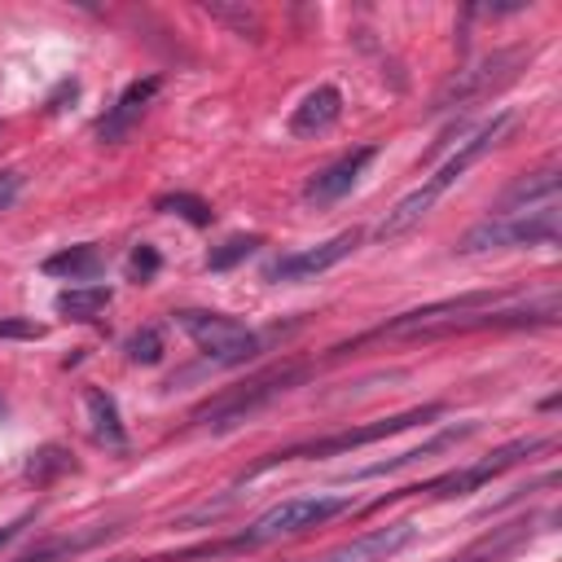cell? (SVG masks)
I'll use <instances>...</instances> for the list:
<instances>
[{"label":"cell","instance_id":"obj_1","mask_svg":"<svg viewBox=\"0 0 562 562\" xmlns=\"http://www.w3.org/2000/svg\"><path fill=\"white\" fill-rule=\"evenodd\" d=\"M514 123H518V119L505 110V114H496L492 123H483L474 136H465V140L457 145V154H448V158H443V162H439L413 193H404V198L386 211V220L378 224V237H382V241H395V237H404L413 224H422V220L435 211V202H439V198H443V193H448V189H452V184H457L483 154H492V149L509 136Z\"/></svg>","mask_w":562,"mask_h":562},{"label":"cell","instance_id":"obj_2","mask_svg":"<svg viewBox=\"0 0 562 562\" xmlns=\"http://www.w3.org/2000/svg\"><path fill=\"white\" fill-rule=\"evenodd\" d=\"M443 413V404H422V408H404V413H391V417H378V422H364V426H347V430H334L325 439H307V443H294V448H277L268 457H259L241 479H255L281 461H303V457H342V452H356V448H369L378 439H391L400 430H413V426H426Z\"/></svg>","mask_w":562,"mask_h":562},{"label":"cell","instance_id":"obj_3","mask_svg":"<svg viewBox=\"0 0 562 562\" xmlns=\"http://www.w3.org/2000/svg\"><path fill=\"white\" fill-rule=\"evenodd\" d=\"M558 241V202L518 211V215H487L461 237V255L479 250H505V246H553Z\"/></svg>","mask_w":562,"mask_h":562},{"label":"cell","instance_id":"obj_4","mask_svg":"<svg viewBox=\"0 0 562 562\" xmlns=\"http://www.w3.org/2000/svg\"><path fill=\"white\" fill-rule=\"evenodd\" d=\"M347 509H351V496H321V492L316 496H290V501H277L272 509H263L237 540L246 549H259L268 540H281V536H299L307 527H321V522H329V518H338Z\"/></svg>","mask_w":562,"mask_h":562},{"label":"cell","instance_id":"obj_5","mask_svg":"<svg viewBox=\"0 0 562 562\" xmlns=\"http://www.w3.org/2000/svg\"><path fill=\"white\" fill-rule=\"evenodd\" d=\"M206 360L215 364H246L250 356H259V334L246 329L241 321L224 316V312H202V307H184L171 316Z\"/></svg>","mask_w":562,"mask_h":562},{"label":"cell","instance_id":"obj_6","mask_svg":"<svg viewBox=\"0 0 562 562\" xmlns=\"http://www.w3.org/2000/svg\"><path fill=\"white\" fill-rule=\"evenodd\" d=\"M303 378H307V364L272 369V373H263V378H255V382H246V386H237V391H224V395H215L211 404H202V408L193 413V422H202V426H211V430H233V426H241L250 413H259L268 400H277L281 391H290V386L303 382Z\"/></svg>","mask_w":562,"mask_h":562},{"label":"cell","instance_id":"obj_7","mask_svg":"<svg viewBox=\"0 0 562 562\" xmlns=\"http://www.w3.org/2000/svg\"><path fill=\"white\" fill-rule=\"evenodd\" d=\"M549 443H553L549 435H527V439L501 443L496 452H487L483 461H474V465H465V470H448V474H439V479H430V483H417V487H404V492H391V496H417V492H426V496H465V492H479L483 483H492L496 474L514 470V465L527 461L531 452H544Z\"/></svg>","mask_w":562,"mask_h":562},{"label":"cell","instance_id":"obj_8","mask_svg":"<svg viewBox=\"0 0 562 562\" xmlns=\"http://www.w3.org/2000/svg\"><path fill=\"white\" fill-rule=\"evenodd\" d=\"M527 57H531V48H496V53L479 57L474 66L457 70V75L443 83V92L435 97V110H457V105H470V101L496 92L501 83H509V79L518 75V66H522Z\"/></svg>","mask_w":562,"mask_h":562},{"label":"cell","instance_id":"obj_9","mask_svg":"<svg viewBox=\"0 0 562 562\" xmlns=\"http://www.w3.org/2000/svg\"><path fill=\"white\" fill-rule=\"evenodd\" d=\"M356 246H360V228H347V233H338V237H329V241H321V246L290 250V255L272 259V263L263 268V281H272V285H281V281H312V277L329 272L334 263H342Z\"/></svg>","mask_w":562,"mask_h":562},{"label":"cell","instance_id":"obj_10","mask_svg":"<svg viewBox=\"0 0 562 562\" xmlns=\"http://www.w3.org/2000/svg\"><path fill=\"white\" fill-rule=\"evenodd\" d=\"M413 540H417V522L400 518V522L360 531L356 540H347V544H338V549H329V553H321V558H312V562H386V558H395L400 549H408Z\"/></svg>","mask_w":562,"mask_h":562},{"label":"cell","instance_id":"obj_11","mask_svg":"<svg viewBox=\"0 0 562 562\" xmlns=\"http://www.w3.org/2000/svg\"><path fill=\"white\" fill-rule=\"evenodd\" d=\"M373 158H378V145H360V149L334 158L329 167H321V171L303 184V202H307V206H334L338 198H347V193L356 189V180L364 176V167H369Z\"/></svg>","mask_w":562,"mask_h":562},{"label":"cell","instance_id":"obj_12","mask_svg":"<svg viewBox=\"0 0 562 562\" xmlns=\"http://www.w3.org/2000/svg\"><path fill=\"white\" fill-rule=\"evenodd\" d=\"M158 88H162V79L158 75H145V79H136V83H127L123 88V97L97 119V140H123L132 127H136V119L145 114V105L158 97Z\"/></svg>","mask_w":562,"mask_h":562},{"label":"cell","instance_id":"obj_13","mask_svg":"<svg viewBox=\"0 0 562 562\" xmlns=\"http://www.w3.org/2000/svg\"><path fill=\"white\" fill-rule=\"evenodd\" d=\"M536 531H540L536 518H514V522H505V527L483 531L474 544H465L461 553H452V558H443V562H509Z\"/></svg>","mask_w":562,"mask_h":562},{"label":"cell","instance_id":"obj_14","mask_svg":"<svg viewBox=\"0 0 562 562\" xmlns=\"http://www.w3.org/2000/svg\"><path fill=\"white\" fill-rule=\"evenodd\" d=\"M549 202H558V158H549L544 167L518 176V180L501 193L496 215H518V211H536V206H549Z\"/></svg>","mask_w":562,"mask_h":562},{"label":"cell","instance_id":"obj_15","mask_svg":"<svg viewBox=\"0 0 562 562\" xmlns=\"http://www.w3.org/2000/svg\"><path fill=\"white\" fill-rule=\"evenodd\" d=\"M338 119H342V92H338L334 83H321V88H312V92L294 105V114H290V136H321V132H329Z\"/></svg>","mask_w":562,"mask_h":562},{"label":"cell","instance_id":"obj_16","mask_svg":"<svg viewBox=\"0 0 562 562\" xmlns=\"http://www.w3.org/2000/svg\"><path fill=\"white\" fill-rule=\"evenodd\" d=\"M83 413H88V435L101 443V448H114L123 452L127 448V430H123V417H119V400L101 386H88L83 391Z\"/></svg>","mask_w":562,"mask_h":562},{"label":"cell","instance_id":"obj_17","mask_svg":"<svg viewBox=\"0 0 562 562\" xmlns=\"http://www.w3.org/2000/svg\"><path fill=\"white\" fill-rule=\"evenodd\" d=\"M479 430V422H461V426H448V430H439V435H430L422 448H408V452H400V457H386V461H373V465H364V470H356L351 479H378V474H391V470H400V465H417V461H426V457H435V452H448V448H457L461 439H470Z\"/></svg>","mask_w":562,"mask_h":562},{"label":"cell","instance_id":"obj_18","mask_svg":"<svg viewBox=\"0 0 562 562\" xmlns=\"http://www.w3.org/2000/svg\"><path fill=\"white\" fill-rule=\"evenodd\" d=\"M101 268H105V255H101L92 241L66 246V250H57V255L44 259V272H48V277H66V281H92Z\"/></svg>","mask_w":562,"mask_h":562},{"label":"cell","instance_id":"obj_19","mask_svg":"<svg viewBox=\"0 0 562 562\" xmlns=\"http://www.w3.org/2000/svg\"><path fill=\"white\" fill-rule=\"evenodd\" d=\"M119 527H92V531H75V536H57V540H48V544H40V549H31V553H22L18 562H70L75 553H83V549H92V544H101V540H110Z\"/></svg>","mask_w":562,"mask_h":562},{"label":"cell","instance_id":"obj_20","mask_svg":"<svg viewBox=\"0 0 562 562\" xmlns=\"http://www.w3.org/2000/svg\"><path fill=\"white\" fill-rule=\"evenodd\" d=\"M110 299H114L110 285H70V290H61V294L53 299V307H57L61 316H70V321H97V316L110 307Z\"/></svg>","mask_w":562,"mask_h":562},{"label":"cell","instance_id":"obj_21","mask_svg":"<svg viewBox=\"0 0 562 562\" xmlns=\"http://www.w3.org/2000/svg\"><path fill=\"white\" fill-rule=\"evenodd\" d=\"M154 211L180 215V220H189V224H198V228H206V224L215 220V211H211L202 198H193V193H162V198H154Z\"/></svg>","mask_w":562,"mask_h":562},{"label":"cell","instance_id":"obj_22","mask_svg":"<svg viewBox=\"0 0 562 562\" xmlns=\"http://www.w3.org/2000/svg\"><path fill=\"white\" fill-rule=\"evenodd\" d=\"M206 13L215 18V22H224V26H233L237 35H250V40H259V13L255 9H246V4H224V0H211L206 4Z\"/></svg>","mask_w":562,"mask_h":562},{"label":"cell","instance_id":"obj_23","mask_svg":"<svg viewBox=\"0 0 562 562\" xmlns=\"http://www.w3.org/2000/svg\"><path fill=\"white\" fill-rule=\"evenodd\" d=\"M123 351H127L132 364H158L162 351H167V347H162V329H158V325H140V329L123 342Z\"/></svg>","mask_w":562,"mask_h":562},{"label":"cell","instance_id":"obj_24","mask_svg":"<svg viewBox=\"0 0 562 562\" xmlns=\"http://www.w3.org/2000/svg\"><path fill=\"white\" fill-rule=\"evenodd\" d=\"M255 246H259V237H255V233H250V237H246V233H237V237L220 241V246L206 255V268H211V272H224V268L241 263L246 255H255Z\"/></svg>","mask_w":562,"mask_h":562},{"label":"cell","instance_id":"obj_25","mask_svg":"<svg viewBox=\"0 0 562 562\" xmlns=\"http://www.w3.org/2000/svg\"><path fill=\"white\" fill-rule=\"evenodd\" d=\"M66 470H75V461H70V452H61V448H40V452H31V461H26V474L35 479V483H48L53 474H66Z\"/></svg>","mask_w":562,"mask_h":562},{"label":"cell","instance_id":"obj_26","mask_svg":"<svg viewBox=\"0 0 562 562\" xmlns=\"http://www.w3.org/2000/svg\"><path fill=\"white\" fill-rule=\"evenodd\" d=\"M233 549H246V544L233 536V540L193 544V549H180V553H158V558H127V562H193V558H215V553H233Z\"/></svg>","mask_w":562,"mask_h":562},{"label":"cell","instance_id":"obj_27","mask_svg":"<svg viewBox=\"0 0 562 562\" xmlns=\"http://www.w3.org/2000/svg\"><path fill=\"white\" fill-rule=\"evenodd\" d=\"M158 263H162V259H158V250L140 241V246H136V250L127 255V277H132L136 285H145V281H154V272H158Z\"/></svg>","mask_w":562,"mask_h":562},{"label":"cell","instance_id":"obj_28","mask_svg":"<svg viewBox=\"0 0 562 562\" xmlns=\"http://www.w3.org/2000/svg\"><path fill=\"white\" fill-rule=\"evenodd\" d=\"M0 338H44V325H31V321H0Z\"/></svg>","mask_w":562,"mask_h":562},{"label":"cell","instance_id":"obj_29","mask_svg":"<svg viewBox=\"0 0 562 562\" xmlns=\"http://www.w3.org/2000/svg\"><path fill=\"white\" fill-rule=\"evenodd\" d=\"M18 193H22V176H18V171H0V211L13 206Z\"/></svg>","mask_w":562,"mask_h":562},{"label":"cell","instance_id":"obj_30","mask_svg":"<svg viewBox=\"0 0 562 562\" xmlns=\"http://www.w3.org/2000/svg\"><path fill=\"white\" fill-rule=\"evenodd\" d=\"M26 522H31V514H26V518H18V522H9V527H0V544H9L13 536H22V527H26Z\"/></svg>","mask_w":562,"mask_h":562},{"label":"cell","instance_id":"obj_31","mask_svg":"<svg viewBox=\"0 0 562 562\" xmlns=\"http://www.w3.org/2000/svg\"><path fill=\"white\" fill-rule=\"evenodd\" d=\"M0 408H4V404H0Z\"/></svg>","mask_w":562,"mask_h":562}]
</instances>
